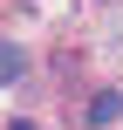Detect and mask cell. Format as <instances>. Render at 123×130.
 I'll return each instance as SVG.
<instances>
[{"label": "cell", "instance_id": "obj_2", "mask_svg": "<svg viewBox=\"0 0 123 130\" xmlns=\"http://www.w3.org/2000/svg\"><path fill=\"white\" fill-rule=\"evenodd\" d=\"M0 82H21V48H0Z\"/></svg>", "mask_w": 123, "mask_h": 130}, {"label": "cell", "instance_id": "obj_1", "mask_svg": "<svg viewBox=\"0 0 123 130\" xmlns=\"http://www.w3.org/2000/svg\"><path fill=\"white\" fill-rule=\"evenodd\" d=\"M82 117H89V123H116V117H123V89H96Z\"/></svg>", "mask_w": 123, "mask_h": 130}, {"label": "cell", "instance_id": "obj_3", "mask_svg": "<svg viewBox=\"0 0 123 130\" xmlns=\"http://www.w3.org/2000/svg\"><path fill=\"white\" fill-rule=\"evenodd\" d=\"M14 130H34V123H14Z\"/></svg>", "mask_w": 123, "mask_h": 130}]
</instances>
